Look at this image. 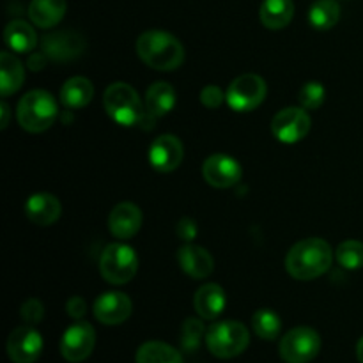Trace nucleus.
Listing matches in <instances>:
<instances>
[{
    "label": "nucleus",
    "mask_w": 363,
    "mask_h": 363,
    "mask_svg": "<svg viewBox=\"0 0 363 363\" xmlns=\"http://www.w3.org/2000/svg\"><path fill=\"white\" fill-rule=\"evenodd\" d=\"M333 262V250L321 238L301 240L287 252L286 269L296 280H314L325 275Z\"/></svg>",
    "instance_id": "f257e3e1"
},
{
    "label": "nucleus",
    "mask_w": 363,
    "mask_h": 363,
    "mask_svg": "<svg viewBox=\"0 0 363 363\" xmlns=\"http://www.w3.org/2000/svg\"><path fill=\"white\" fill-rule=\"evenodd\" d=\"M142 62L158 71H174L184 62V46L176 35L165 30H147L137 39Z\"/></svg>",
    "instance_id": "f03ea898"
},
{
    "label": "nucleus",
    "mask_w": 363,
    "mask_h": 363,
    "mask_svg": "<svg viewBox=\"0 0 363 363\" xmlns=\"http://www.w3.org/2000/svg\"><path fill=\"white\" fill-rule=\"evenodd\" d=\"M57 116H59V106H57L55 98L43 89L27 92L18 103V123L28 133L46 131L55 123Z\"/></svg>",
    "instance_id": "7ed1b4c3"
},
{
    "label": "nucleus",
    "mask_w": 363,
    "mask_h": 363,
    "mask_svg": "<svg viewBox=\"0 0 363 363\" xmlns=\"http://www.w3.org/2000/svg\"><path fill=\"white\" fill-rule=\"evenodd\" d=\"M103 103H105V110L110 119H113L121 126H137L144 123L147 117L138 92L124 82L108 85L103 94Z\"/></svg>",
    "instance_id": "20e7f679"
},
{
    "label": "nucleus",
    "mask_w": 363,
    "mask_h": 363,
    "mask_svg": "<svg viewBox=\"0 0 363 363\" xmlns=\"http://www.w3.org/2000/svg\"><path fill=\"white\" fill-rule=\"evenodd\" d=\"M206 346L209 353L222 360L236 358L250 344V332L240 321H218L206 332Z\"/></svg>",
    "instance_id": "39448f33"
},
{
    "label": "nucleus",
    "mask_w": 363,
    "mask_h": 363,
    "mask_svg": "<svg viewBox=\"0 0 363 363\" xmlns=\"http://www.w3.org/2000/svg\"><path fill=\"white\" fill-rule=\"evenodd\" d=\"M138 272V257L128 245L112 243L103 250L99 257V273L113 286L128 284Z\"/></svg>",
    "instance_id": "423d86ee"
},
{
    "label": "nucleus",
    "mask_w": 363,
    "mask_h": 363,
    "mask_svg": "<svg viewBox=\"0 0 363 363\" xmlns=\"http://www.w3.org/2000/svg\"><path fill=\"white\" fill-rule=\"evenodd\" d=\"M321 351V337L311 326H298L282 337L280 358L286 363H311Z\"/></svg>",
    "instance_id": "0eeeda50"
},
{
    "label": "nucleus",
    "mask_w": 363,
    "mask_h": 363,
    "mask_svg": "<svg viewBox=\"0 0 363 363\" xmlns=\"http://www.w3.org/2000/svg\"><path fill=\"white\" fill-rule=\"evenodd\" d=\"M266 92H268V85H266L264 78L254 73H247L230 82L225 92V99L227 105L234 112H250L264 101Z\"/></svg>",
    "instance_id": "6e6552de"
},
{
    "label": "nucleus",
    "mask_w": 363,
    "mask_h": 363,
    "mask_svg": "<svg viewBox=\"0 0 363 363\" xmlns=\"http://www.w3.org/2000/svg\"><path fill=\"white\" fill-rule=\"evenodd\" d=\"M312 128L311 116L305 108L287 106L280 110L272 121V133L282 144H296L303 140Z\"/></svg>",
    "instance_id": "1a4fd4ad"
},
{
    "label": "nucleus",
    "mask_w": 363,
    "mask_h": 363,
    "mask_svg": "<svg viewBox=\"0 0 363 363\" xmlns=\"http://www.w3.org/2000/svg\"><path fill=\"white\" fill-rule=\"evenodd\" d=\"M96 346V332L92 325L77 321L64 332L60 339V354L66 362L80 363L92 354Z\"/></svg>",
    "instance_id": "9d476101"
},
{
    "label": "nucleus",
    "mask_w": 363,
    "mask_h": 363,
    "mask_svg": "<svg viewBox=\"0 0 363 363\" xmlns=\"http://www.w3.org/2000/svg\"><path fill=\"white\" fill-rule=\"evenodd\" d=\"M41 48L50 60L67 62L84 53L85 38L74 30H57L43 38Z\"/></svg>",
    "instance_id": "9b49d317"
},
{
    "label": "nucleus",
    "mask_w": 363,
    "mask_h": 363,
    "mask_svg": "<svg viewBox=\"0 0 363 363\" xmlns=\"http://www.w3.org/2000/svg\"><path fill=\"white\" fill-rule=\"evenodd\" d=\"M43 353L41 333L30 325L13 330L7 339V354L13 363H35Z\"/></svg>",
    "instance_id": "f8f14e48"
},
{
    "label": "nucleus",
    "mask_w": 363,
    "mask_h": 363,
    "mask_svg": "<svg viewBox=\"0 0 363 363\" xmlns=\"http://www.w3.org/2000/svg\"><path fill=\"white\" fill-rule=\"evenodd\" d=\"M202 176H204L206 183L211 184L213 188L223 190V188H230L240 183L243 177V169L233 156L218 152L206 160L202 165Z\"/></svg>",
    "instance_id": "ddd939ff"
},
{
    "label": "nucleus",
    "mask_w": 363,
    "mask_h": 363,
    "mask_svg": "<svg viewBox=\"0 0 363 363\" xmlns=\"http://www.w3.org/2000/svg\"><path fill=\"white\" fill-rule=\"evenodd\" d=\"M184 160V145L176 135H162L149 149V162L158 172H174Z\"/></svg>",
    "instance_id": "4468645a"
},
{
    "label": "nucleus",
    "mask_w": 363,
    "mask_h": 363,
    "mask_svg": "<svg viewBox=\"0 0 363 363\" xmlns=\"http://www.w3.org/2000/svg\"><path fill=\"white\" fill-rule=\"evenodd\" d=\"M133 311L130 296L119 291H108L103 293L94 301V315L99 323L106 326L123 325Z\"/></svg>",
    "instance_id": "2eb2a0df"
},
{
    "label": "nucleus",
    "mask_w": 363,
    "mask_h": 363,
    "mask_svg": "<svg viewBox=\"0 0 363 363\" xmlns=\"http://www.w3.org/2000/svg\"><path fill=\"white\" fill-rule=\"evenodd\" d=\"M144 215L133 202H121L110 211L108 229L119 240H130L140 230Z\"/></svg>",
    "instance_id": "dca6fc26"
},
{
    "label": "nucleus",
    "mask_w": 363,
    "mask_h": 363,
    "mask_svg": "<svg viewBox=\"0 0 363 363\" xmlns=\"http://www.w3.org/2000/svg\"><path fill=\"white\" fill-rule=\"evenodd\" d=\"M177 262L181 269L191 279H208L215 269V259L206 250L204 247L199 245H184L177 252Z\"/></svg>",
    "instance_id": "f3484780"
},
{
    "label": "nucleus",
    "mask_w": 363,
    "mask_h": 363,
    "mask_svg": "<svg viewBox=\"0 0 363 363\" xmlns=\"http://www.w3.org/2000/svg\"><path fill=\"white\" fill-rule=\"evenodd\" d=\"M25 213H27L28 220L35 225H52L60 218L62 213V206L60 201L52 194L46 191H39V194L30 195L25 202Z\"/></svg>",
    "instance_id": "a211bd4d"
},
{
    "label": "nucleus",
    "mask_w": 363,
    "mask_h": 363,
    "mask_svg": "<svg viewBox=\"0 0 363 363\" xmlns=\"http://www.w3.org/2000/svg\"><path fill=\"white\" fill-rule=\"evenodd\" d=\"M227 305L225 291L218 284H204L199 287L194 298L195 312L206 321H213L223 312Z\"/></svg>",
    "instance_id": "6ab92c4d"
},
{
    "label": "nucleus",
    "mask_w": 363,
    "mask_h": 363,
    "mask_svg": "<svg viewBox=\"0 0 363 363\" xmlns=\"http://www.w3.org/2000/svg\"><path fill=\"white\" fill-rule=\"evenodd\" d=\"M176 105V91L167 82H155L145 92V112L151 119L167 116Z\"/></svg>",
    "instance_id": "aec40b11"
},
{
    "label": "nucleus",
    "mask_w": 363,
    "mask_h": 363,
    "mask_svg": "<svg viewBox=\"0 0 363 363\" xmlns=\"http://www.w3.org/2000/svg\"><path fill=\"white\" fill-rule=\"evenodd\" d=\"M66 9V0H32L28 4V18L38 27L52 28L60 23Z\"/></svg>",
    "instance_id": "412c9836"
},
{
    "label": "nucleus",
    "mask_w": 363,
    "mask_h": 363,
    "mask_svg": "<svg viewBox=\"0 0 363 363\" xmlns=\"http://www.w3.org/2000/svg\"><path fill=\"white\" fill-rule=\"evenodd\" d=\"M94 98V85L85 77H73L60 89V103L69 110L87 106Z\"/></svg>",
    "instance_id": "4be33fe9"
},
{
    "label": "nucleus",
    "mask_w": 363,
    "mask_h": 363,
    "mask_svg": "<svg viewBox=\"0 0 363 363\" xmlns=\"http://www.w3.org/2000/svg\"><path fill=\"white\" fill-rule=\"evenodd\" d=\"M262 25L272 30H280L287 27L294 16L293 0H264L259 11Z\"/></svg>",
    "instance_id": "5701e85b"
},
{
    "label": "nucleus",
    "mask_w": 363,
    "mask_h": 363,
    "mask_svg": "<svg viewBox=\"0 0 363 363\" xmlns=\"http://www.w3.org/2000/svg\"><path fill=\"white\" fill-rule=\"evenodd\" d=\"M23 64L9 52L0 53V92L4 98L14 94L23 85Z\"/></svg>",
    "instance_id": "b1692460"
},
{
    "label": "nucleus",
    "mask_w": 363,
    "mask_h": 363,
    "mask_svg": "<svg viewBox=\"0 0 363 363\" xmlns=\"http://www.w3.org/2000/svg\"><path fill=\"white\" fill-rule=\"evenodd\" d=\"M4 41L13 52L28 53L38 45V34L27 21L14 20L4 30Z\"/></svg>",
    "instance_id": "393cba45"
},
{
    "label": "nucleus",
    "mask_w": 363,
    "mask_h": 363,
    "mask_svg": "<svg viewBox=\"0 0 363 363\" xmlns=\"http://www.w3.org/2000/svg\"><path fill=\"white\" fill-rule=\"evenodd\" d=\"M137 363H184L183 354L170 344L160 340H149L137 350Z\"/></svg>",
    "instance_id": "a878e982"
},
{
    "label": "nucleus",
    "mask_w": 363,
    "mask_h": 363,
    "mask_svg": "<svg viewBox=\"0 0 363 363\" xmlns=\"http://www.w3.org/2000/svg\"><path fill=\"white\" fill-rule=\"evenodd\" d=\"M340 20V6L335 0H318L308 11V21L318 30H330Z\"/></svg>",
    "instance_id": "bb28decb"
},
{
    "label": "nucleus",
    "mask_w": 363,
    "mask_h": 363,
    "mask_svg": "<svg viewBox=\"0 0 363 363\" xmlns=\"http://www.w3.org/2000/svg\"><path fill=\"white\" fill-rule=\"evenodd\" d=\"M252 328L262 340H275L282 332V319L272 308H261L252 318Z\"/></svg>",
    "instance_id": "cd10ccee"
},
{
    "label": "nucleus",
    "mask_w": 363,
    "mask_h": 363,
    "mask_svg": "<svg viewBox=\"0 0 363 363\" xmlns=\"http://www.w3.org/2000/svg\"><path fill=\"white\" fill-rule=\"evenodd\" d=\"M339 264L346 269L363 268V243L357 240H347L339 245L335 252Z\"/></svg>",
    "instance_id": "c85d7f7f"
},
{
    "label": "nucleus",
    "mask_w": 363,
    "mask_h": 363,
    "mask_svg": "<svg viewBox=\"0 0 363 363\" xmlns=\"http://www.w3.org/2000/svg\"><path fill=\"white\" fill-rule=\"evenodd\" d=\"M206 326L201 319L197 318H188L183 323V328H181V346L186 353H194L201 346L202 337H206Z\"/></svg>",
    "instance_id": "c756f323"
},
{
    "label": "nucleus",
    "mask_w": 363,
    "mask_h": 363,
    "mask_svg": "<svg viewBox=\"0 0 363 363\" xmlns=\"http://www.w3.org/2000/svg\"><path fill=\"white\" fill-rule=\"evenodd\" d=\"M325 98L326 89L319 82H307L298 94V101H300L301 108L305 110H318L325 103Z\"/></svg>",
    "instance_id": "7c9ffc66"
},
{
    "label": "nucleus",
    "mask_w": 363,
    "mask_h": 363,
    "mask_svg": "<svg viewBox=\"0 0 363 363\" xmlns=\"http://www.w3.org/2000/svg\"><path fill=\"white\" fill-rule=\"evenodd\" d=\"M20 315L27 325H39V323L43 321V318H45V307H43L41 301L35 300V298H28V300L21 305Z\"/></svg>",
    "instance_id": "2f4dec72"
},
{
    "label": "nucleus",
    "mask_w": 363,
    "mask_h": 363,
    "mask_svg": "<svg viewBox=\"0 0 363 363\" xmlns=\"http://www.w3.org/2000/svg\"><path fill=\"white\" fill-rule=\"evenodd\" d=\"M223 99H225V92L218 85H208V87L202 89L201 101L208 108H218L223 103Z\"/></svg>",
    "instance_id": "473e14b6"
},
{
    "label": "nucleus",
    "mask_w": 363,
    "mask_h": 363,
    "mask_svg": "<svg viewBox=\"0 0 363 363\" xmlns=\"http://www.w3.org/2000/svg\"><path fill=\"white\" fill-rule=\"evenodd\" d=\"M66 312H67V315H69V318L80 321V319L85 315V312H87V303H85V300L82 296H73V298H69V300H67Z\"/></svg>",
    "instance_id": "72a5a7b5"
},
{
    "label": "nucleus",
    "mask_w": 363,
    "mask_h": 363,
    "mask_svg": "<svg viewBox=\"0 0 363 363\" xmlns=\"http://www.w3.org/2000/svg\"><path fill=\"white\" fill-rule=\"evenodd\" d=\"M176 233L183 241H194L197 236V223L191 218H181L176 227Z\"/></svg>",
    "instance_id": "f704fd0d"
},
{
    "label": "nucleus",
    "mask_w": 363,
    "mask_h": 363,
    "mask_svg": "<svg viewBox=\"0 0 363 363\" xmlns=\"http://www.w3.org/2000/svg\"><path fill=\"white\" fill-rule=\"evenodd\" d=\"M0 112H2V124H0V128L6 130L7 124H9V106H7V103L0 105Z\"/></svg>",
    "instance_id": "c9c22d12"
},
{
    "label": "nucleus",
    "mask_w": 363,
    "mask_h": 363,
    "mask_svg": "<svg viewBox=\"0 0 363 363\" xmlns=\"http://www.w3.org/2000/svg\"><path fill=\"white\" fill-rule=\"evenodd\" d=\"M357 358H358V362L363 363V337L358 340V344H357Z\"/></svg>",
    "instance_id": "e433bc0d"
}]
</instances>
